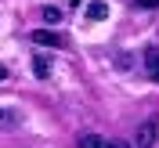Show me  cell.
Masks as SVG:
<instances>
[{"label":"cell","mask_w":159,"mask_h":148,"mask_svg":"<svg viewBox=\"0 0 159 148\" xmlns=\"http://www.w3.org/2000/svg\"><path fill=\"white\" fill-rule=\"evenodd\" d=\"M33 69H36L40 79H47L51 76V58H47V54H36V58H33Z\"/></svg>","instance_id":"cell-6"},{"label":"cell","mask_w":159,"mask_h":148,"mask_svg":"<svg viewBox=\"0 0 159 148\" xmlns=\"http://www.w3.org/2000/svg\"><path fill=\"white\" fill-rule=\"evenodd\" d=\"M29 40H33V43H43V47H61L58 33H47V29H36V33H29Z\"/></svg>","instance_id":"cell-4"},{"label":"cell","mask_w":159,"mask_h":148,"mask_svg":"<svg viewBox=\"0 0 159 148\" xmlns=\"http://www.w3.org/2000/svg\"><path fill=\"white\" fill-rule=\"evenodd\" d=\"M40 15H43V22H47V25H54V22H61V11H58V7H43Z\"/></svg>","instance_id":"cell-7"},{"label":"cell","mask_w":159,"mask_h":148,"mask_svg":"<svg viewBox=\"0 0 159 148\" xmlns=\"http://www.w3.org/2000/svg\"><path fill=\"white\" fill-rule=\"evenodd\" d=\"M138 7H159V0H134Z\"/></svg>","instance_id":"cell-8"},{"label":"cell","mask_w":159,"mask_h":148,"mask_svg":"<svg viewBox=\"0 0 159 148\" xmlns=\"http://www.w3.org/2000/svg\"><path fill=\"white\" fill-rule=\"evenodd\" d=\"M152 145H156V119H148L138 130V148H152Z\"/></svg>","instance_id":"cell-2"},{"label":"cell","mask_w":159,"mask_h":148,"mask_svg":"<svg viewBox=\"0 0 159 148\" xmlns=\"http://www.w3.org/2000/svg\"><path fill=\"white\" fill-rule=\"evenodd\" d=\"M105 15H109V4H101V0H90V4H87V18L101 22Z\"/></svg>","instance_id":"cell-5"},{"label":"cell","mask_w":159,"mask_h":148,"mask_svg":"<svg viewBox=\"0 0 159 148\" xmlns=\"http://www.w3.org/2000/svg\"><path fill=\"white\" fill-rule=\"evenodd\" d=\"M80 148H130V145L127 141H109V137H101V134H83Z\"/></svg>","instance_id":"cell-1"},{"label":"cell","mask_w":159,"mask_h":148,"mask_svg":"<svg viewBox=\"0 0 159 148\" xmlns=\"http://www.w3.org/2000/svg\"><path fill=\"white\" fill-rule=\"evenodd\" d=\"M145 72H148V79L159 83V51H156V47L145 51Z\"/></svg>","instance_id":"cell-3"},{"label":"cell","mask_w":159,"mask_h":148,"mask_svg":"<svg viewBox=\"0 0 159 148\" xmlns=\"http://www.w3.org/2000/svg\"><path fill=\"white\" fill-rule=\"evenodd\" d=\"M0 79H7V69H4V65H0Z\"/></svg>","instance_id":"cell-9"}]
</instances>
